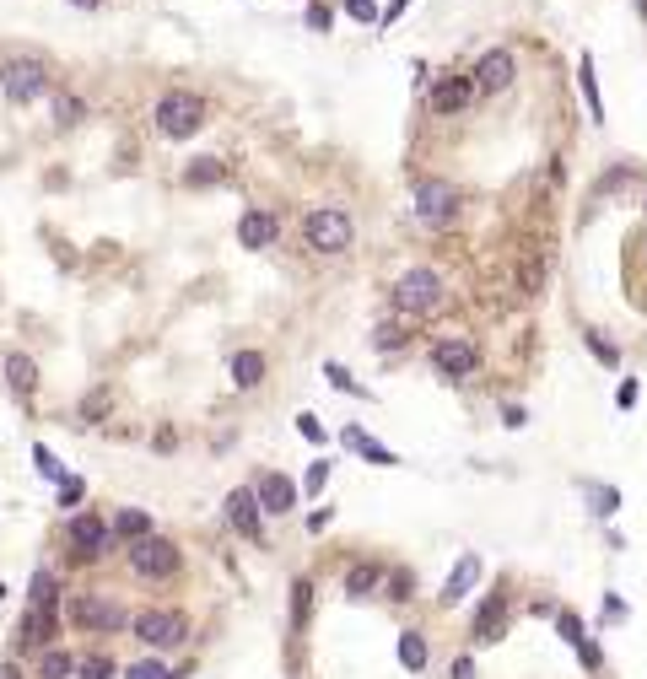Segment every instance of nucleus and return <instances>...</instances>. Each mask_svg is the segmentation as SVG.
<instances>
[{"label": "nucleus", "mask_w": 647, "mask_h": 679, "mask_svg": "<svg viewBox=\"0 0 647 679\" xmlns=\"http://www.w3.org/2000/svg\"><path fill=\"white\" fill-rule=\"evenodd\" d=\"M443 297H448V281L432 265H415V270H405L394 281V313L400 319H426V313L443 308Z\"/></svg>", "instance_id": "nucleus-1"}, {"label": "nucleus", "mask_w": 647, "mask_h": 679, "mask_svg": "<svg viewBox=\"0 0 647 679\" xmlns=\"http://www.w3.org/2000/svg\"><path fill=\"white\" fill-rule=\"evenodd\" d=\"M302 243H308L313 254H351L356 222L340 205H313V211L302 216Z\"/></svg>", "instance_id": "nucleus-2"}, {"label": "nucleus", "mask_w": 647, "mask_h": 679, "mask_svg": "<svg viewBox=\"0 0 647 679\" xmlns=\"http://www.w3.org/2000/svg\"><path fill=\"white\" fill-rule=\"evenodd\" d=\"M151 124H157V135H162V141H189V135L205 124V98H200V92H183V87H173V92H162V98H157Z\"/></svg>", "instance_id": "nucleus-3"}, {"label": "nucleus", "mask_w": 647, "mask_h": 679, "mask_svg": "<svg viewBox=\"0 0 647 679\" xmlns=\"http://www.w3.org/2000/svg\"><path fill=\"white\" fill-rule=\"evenodd\" d=\"M124 556H130V571H135L141 582H173L178 571H183V550H178L173 539H162V534L135 539Z\"/></svg>", "instance_id": "nucleus-4"}, {"label": "nucleus", "mask_w": 647, "mask_h": 679, "mask_svg": "<svg viewBox=\"0 0 647 679\" xmlns=\"http://www.w3.org/2000/svg\"><path fill=\"white\" fill-rule=\"evenodd\" d=\"M415 222L443 232L459 222V189L448 178H415Z\"/></svg>", "instance_id": "nucleus-5"}, {"label": "nucleus", "mask_w": 647, "mask_h": 679, "mask_svg": "<svg viewBox=\"0 0 647 679\" xmlns=\"http://www.w3.org/2000/svg\"><path fill=\"white\" fill-rule=\"evenodd\" d=\"M130 625H135V636H141L151 653H178V647L189 642V631H194L183 610H141Z\"/></svg>", "instance_id": "nucleus-6"}, {"label": "nucleus", "mask_w": 647, "mask_h": 679, "mask_svg": "<svg viewBox=\"0 0 647 679\" xmlns=\"http://www.w3.org/2000/svg\"><path fill=\"white\" fill-rule=\"evenodd\" d=\"M65 539H70L76 561H103L119 545L114 534H109V517H103V512H70V517H65Z\"/></svg>", "instance_id": "nucleus-7"}, {"label": "nucleus", "mask_w": 647, "mask_h": 679, "mask_svg": "<svg viewBox=\"0 0 647 679\" xmlns=\"http://www.w3.org/2000/svg\"><path fill=\"white\" fill-rule=\"evenodd\" d=\"M0 92L11 98V103H38L44 92H49V70H44V59L33 55H16L0 65Z\"/></svg>", "instance_id": "nucleus-8"}, {"label": "nucleus", "mask_w": 647, "mask_h": 679, "mask_svg": "<svg viewBox=\"0 0 647 679\" xmlns=\"http://www.w3.org/2000/svg\"><path fill=\"white\" fill-rule=\"evenodd\" d=\"M124 621H130V615L119 610L109 593H76V599H70V625H76V631H92V636H114Z\"/></svg>", "instance_id": "nucleus-9"}, {"label": "nucleus", "mask_w": 647, "mask_h": 679, "mask_svg": "<svg viewBox=\"0 0 647 679\" xmlns=\"http://www.w3.org/2000/svg\"><path fill=\"white\" fill-rule=\"evenodd\" d=\"M432 372L437 378H475L480 372V345L470 335H443L432 345Z\"/></svg>", "instance_id": "nucleus-10"}, {"label": "nucleus", "mask_w": 647, "mask_h": 679, "mask_svg": "<svg viewBox=\"0 0 647 679\" xmlns=\"http://www.w3.org/2000/svg\"><path fill=\"white\" fill-rule=\"evenodd\" d=\"M513 76H518V59H513V49H485V55L475 59V70H470L475 92H507V87H513Z\"/></svg>", "instance_id": "nucleus-11"}, {"label": "nucleus", "mask_w": 647, "mask_h": 679, "mask_svg": "<svg viewBox=\"0 0 647 679\" xmlns=\"http://www.w3.org/2000/svg\"><path fill=\"white\" fill-rule=\"evenodd\" d=\"M237 243L254 248V254H259V248H276V243H281V216L265 211V205H248V211L237 216Z\"/></svg>", "instance_id": "nucleus-12"}, {"label": "nucleus", "mask_w": 647, "mask_h": 679, "mask_svg": "<svg viewBox=\"0 0 647 679\" xmlns=\"http://www.w3.org/2000/svg\"><path fill=\"white\" fill-rule=\"evenodd\" d=\"M502 636H507V593H485L480 610H475L470 642H475V647H496Z\"/></svg>", "instance_id": "nucleus-13"}, {"label": "nucleus", "mask_w": 647, "mask_h": 679, "mask_svg": "<svg viewBox=\"0 0 647 679\" xmlns=\"http://www.w3.org/2000/svg\"><path fill=\"white\" fill-rule=\"evenodd\" d=\"M227 523H233L243 539H265V512H259V496H254V486H237L227 491Z\"/></svg>", "instance_id": "nucleus-14"}, {"label": "nucleus", "mask_w": 647, "mask_h": 679, "mask_svg": "<svg viewBox=\"0 0 647 679\" xmlns=\"http://www.w3.org/2000/svg\"><path fill=\"white\" fill-rule=\"evenodd\" d=\"M59 636V610H22V621H16V642L27 647V653H44V647H55Z\"/></svg>", "instance_id": "nucleus-15"}, {"label": "nucleus", "mask_w": 647, "mask_h": 679, "mask_svg": "<svg viewBox=\"0 0 647 679\" xmlns=\"http://www.w3.org/2000/svg\"><path fill=\"white\" fill-rule=\"evenodd\" d=\"M254 496H259V512H265V517H287V512L297 507V486L281 469L259 475V480H254Z\"/></svg>", "instance_id": "nucleus-16"}, {"label": "nucleus", "mask_w": 647, "mask_h": 679, "mask_svg": "<svg viewBox=\"0 0 647 679\" xmlns=\"http://www.w3.org/2000/svg\"><path fill=\"white\" fill-rule=\"evenodd\" d=\"M480 571H485V566H480V556H459V566H454V571L443 577V588H437V604H448V610H454L459 599H470V588L480 582Z\"/></svg>", "instance_id": "nucleus-17"}, {"label": "nucleus", "mask_w": 647, "mask_h": 679, "mask_svg": "<svg viewBox=\"0 0 647 679\" xmlns=\"http://www.w3.org/2000/svg\"><path fill=\"white\" fill-rule=\"evenodd\" d=\"M470 103H475L470 76H443V81L432 87V113H443V119H448V113H464Z\"/></svg>", "instance_id": "nucleus-18"}, {"label": "nucleus", "mask_w": 647, "mask_h": 679, "mask_svg": "<svg viewBox=\"0 0 647 679\" xmlns=\"http://www.w3.org/2000/svg\"><path fill=\"white\" fill-rule=\"evenodd\" d=\"M59 593H65L59 571L38 566V571H33V582H27V604H33V610H59Z\"/></svg>", "instance_id": "nucleus-19"}, {"label": "nucleus", "mask_w": 647, "mask_h": 679, "mask_svg": "<svg viewBox=\"0 0 647 679\" xmlns=\"http://www.w3.org/2000/svg\"><path fill=\"white\" fill-rule=\"evenodd\" d=\"M109 534H114V539H124V545H135V539H146V534H157V528H151V512L119 507L114 523H109Z\"/></svg>", "instance_id": "nucleus-20"}, {"label": "nucleus", "mask_w": 647, "mask_h": 679, "mask_svg": "<svg viewBox=\"0 0 647 679\" xmlns=\"http://www.w3.org/2000/svg\"><path fill=\"white\" fill-rule=\"evenodd\" d=\"M378 588H383V566H378V561L346 566V599H372Z\"/></svg>", "instance_id": "nucleus-21"}, {"label": "nucleus", "mask_w": 647, "mask_h": 679, "mask_svg": "<svg viewBox=\"0 0 647 679\" xmlns=\"http://www.w3.org/2000/svg\"><path fill=\"white\" fill-rule=\"evenodd\" d=\"M5 383H11V394H33V389H38V361H33V356H22V350H11V356H5Z\"/></svg>", "instance_id": "nucleus-22"}, {"label": "nucleus", "mask_w": 647, "mask_h": 679, "mask_svg": "<svg viewBox=\"0 0 647 679\" xmlns=\"http://www.w3.org/2000/svg\"><path fill=\"white\" fill-rule=\"evenodd\" d=\"M265 367H270L265 350H237V356H233V383L243 389V394L259 389V383H265Z\"/></svg>", "instance_id": "nucleus-23"}, {"label": "nucleus", "mask_w": 647, "mask_h": 679, "mask_svg": "<svg viewBox=\"0 0 647 679\" xmlns=\"http://www.w3.org/2000/svg\"><path fill=\"white\" fill-rule=\"evenodd\" d=\"M76 663H81V658H76V653H70V647H44V653H38V679H76Z\"/></svg>", "instance_id": "nucleus-24"}, {"label": "nucleus", "mask_w": 647, "mask_h": 679, "mask_svg": "<svg viewBox=\"0 0 647 679\" xmlns=\"http://www.w3.org/2000/svg\"><path fill=\"white\" fill-rule=\"evenodd\" d=\"M222 178H227V162H222V157H194V162L183 168V183H189V189H216Z\"/></svg>", "instance_id": "nucleus-25"}, {"label": "nucleus", "mask_w": 647, "mask_h": 679, "mask_svg": "<svg viewBox=\"0 0 647 679\" xmlns=\"http://www.w3.org/2000/svg\"><path fill=\"white\" fill-rule=\"evenodd\" d=\"M346 448H351V453H361V458H372V464H383V469H389V464H400V458H394V453L383 448V443H372V437H367L361 426H346Z\"/></svg>", "instance_id": "nucleus-26"}, {"label": "nucleus", "mask_w": 647, "mask_h": 679, "mask_svg": "<svg viewBox=\"0 0 647 679\" xmlns=\"http://www.w3.org/2000/svg\"><path fill=\"white\" fill-rule=\"evenodd\" d=\"M426 658H432V653H426V631H400V663H405L411 674H421Z\"/></svg>", "instance_id": "nucleus-27"}, {"label": "nucleus", "mask_w": 647, "mask_h": 679, "mask_svg": "<svg viewBox=\"0 0 647 679\" xmlns=\"http://www.w3.org/2000/svg\"><path fill=\"white\" fill-rule=\"evenodd\" d=\"M578 87H583V98H589V119L604 124V98H599V81H593V55L578 59Z\"/></svg>", "instance_id": "nucleus-28"}, {"label": "nucleus", "mask_w": 647, "mask_h": 679, "mask_svg": "<svg viewBox=\"0 0 647 679\" xmlns=\"http://www.w3.org/2000/svg\"><path fill=\"white\" fill-rule=\"evenodd\" d=\"M308 621H313V582L297 577L292 582V631H308Z\"/></svg>", "instance_id": "nucleus-29"}, {"label": "nucleus", "mask_w": 647, "mask_h": 679, "mask_svg": "<svg viewBox=\"0 0 647 679\" xmlns=\"http://www.w3.org/2000/svg\"><path fill=\"white\" fill-rule=\"evenodd\" d=\"M583 496L593 502V512H599V517H615V512H621V491H615V486H599V480H583Z\"/></svg>", "instance_id": "nucleus-30"}, {"label": "nucleus", "mask_w": 647, "mask_h": 679, "mask_svg": "<svg viewBox=\"0 0 647 679\" xmlns=\"http://www.w3.org/2000/svg\"><path fill=\"white\" fill-rule=\"evenodd\" d=\"M372 345H378L383 356H394V350H405V345H411V329H405V324H378Z\"/></svg>", "instance_id": "nucleus-31"}, {"label": "nucleus", "mask_w": 647, "mask_h": 679, "mask_svg": "<svg viewBox=\"0 0 647 679\" xmlns=\"http://www.w3.org/2000/svg\"><path fill=\"white\" fill-rule=\"evenodd\" d=\"M76 679H119V663L103 658V653H98V658H81V663H76Z\"/></svg>", "instance_id": "nucleus-32"}, {"label": "nucleus", "mask_w": 647, "mask_h": 679, "mask_svg": "<svg viewBox=\"0 0 647 679\" xmlns=\"http://www.w3.org/2000/svg\"><path fill=\"white\" fill-rule=\"evenodd\" d=\"M556 631H561L567 647H583V642H589V631H583V621H578L572 610H556Z\"/></svg>", "instance_id": "nucleus-33"}, {"label": "nucleus", "mask_w": 647, "mask_h": 679, "mask_svg": "<svg viewBox=\"0 0 647 679\" xmlns=\"http://www.w3.org/2000/svg\"><path fill=\"white\" fill-rule=\"evenodd\" d=\"M124 679H173V669L162 663V658H141V663H130Z\"/></svg>", "instance_id": "nucleus-34"}, {"label": "nucleus", "mask_w": 647, "mask_h": 679, "mask_svg": "<svg viewBox=\"0 0 647 679\" xmlns=\"http://www.w3.org/2000/svg\"><path fill=\"white\" fill-rule=\"evenodd\" d=\"M103 415H109V389H92V394L81 399V421H87V426H98Z\"/></svg>", "instance_id": "nucleus-35"}, {"label": "nucleus", "mask_w": 647, "mask_h": 679, "mask_svg": "<svg viewBox=\"0 0 647 679\" xmlns=\"http://www.w3.org/2000/svg\"><path fill=\"white\" fill-rule=\"evenodd\" d=\"M324 378H329V383H335V389H340V394H367V389H361V383H356L351 372H346V367H340V361H324Z\"/></svg>", "instance_id": "nucleus-36"}, {"label": "nucleus", "mask_w": 647, "mask_h": 679, "mask_svg": "<svg viewBox=\"0 0 647 679\" xmlns=\"http://www.w3.org/2000/svg\"><path fill=\"white\" fill-rule=\"evenodd\" d=\"M33 464H38V475H44V480H55V486H59V480H65V469H59V458H55V453H49V448H44V443L33 448Z\"/></svg>", "instance_id": "nucleus-37"}, {"label": "nucleus", "mask_w": 647, "mask_h": 679, "mask_svg": "<svg viewBox=\"0 0 647 679\" xmlns=\"http://www.w3.org/2000/svg\"><path fill=\"white\" fill-rule=\"evenodd\" d=\"M55 119H59V124H81V98H76V92H59Z\"/></svg>", "instance_id": "nucleus-38"}, {"label": "nucleus", "mask_w": 647, "mask_h": 679, "mask_svg": "<svg viewBox=\"0 0 647 679\" xmlns=\"http://www.w3.org/2000/svg\"><path fill=\"white\" fill-rule=\"evenodd\" d=\"M583 340H589V350H593V356H599V361H604V367H615V361H621V350H615L610 340L599 335V329H589V335H583Z\"/></svg>", "instance_id": "nucleus-39"}, {"label": "nucleus", "mask_w": 647, "mask_h": 679, "mask_svg": "<svg viewBox=\"0 0 647 679\" xmlns=\"http://www.w3.org/2000/svg\"><path fill=\"white\" fill-rule=\"evenodd\" d=\"M411 593H415V571H394V577H389V599H394V604H405Z\"/></svg>", "instance_id": "nucleus-40"}, {"label": "nucleus", "mask_w": 647, "mask_h": 679, "mask_svg": "<svg viewBox=\"0 0 647 679\" xmlns=\"http://www.w3.org/2000/svg\"><path fill=\"white\" fill-rule=\"evenodd\" d=\"M329 22H335V11H329L324 0H313V5H308V27H313V33H329Z\"/></svg>", "instance_id": "nucleus-41"}, {"label": "nucleus", "mask_w": 647, "mask_h": 679, "mask_svg": "<svg viewBox=\"0 0 647 679\" xmlns=\"http://www.w3.org/2000/svg\"><path fill=\"white\" fill-rule=\"evenodd\" d=\"M329 469H335V464H329V458H318V464L308 469V480H302V491H324V486H329Z\"/></svg>", "instance_id": "nucleus-42"}, {"label": "nucleus", "mask_w": 647, "mask_h": 679, "mask_svg": "<svg viewBox=\"0 0 647 679\" xmlns=\"http://www.w3.org/2000/svg\"><path fill=\"white\" fill-rule=\"evenodd\" d=\"M81 496H87V486H81L76 475H65V480H59V507H76Z\"/></svg>", "instance_id": "nucleus-43"}, {"label": "nucleus", "mask_w": 647, "mask_h": 679, "mask_svg": "<svg viewBox=\"0 0 647 679\" xmlns=\"http://www.w3.org/2000/svg\"><path fill=\"white\" fill-rule=\"evenodd\" d=\"M346 11H351L361 27H372V22H378V0H346Z\"/></svg>", "instance_id": "nucleus-44"}, {"label": "nucleus", "mask_w": 647, "mask_h": 679, "mask_svg": "<svg viewBox=\"0 0 647 679\" xmlns=\"http://www.w3.org/2000/svg\"><path fill=\"white\" fill-rule=\"evenodd\" d=\"M297 432H302L308 443H324V426H318V415H297Z\"/></svg>", "instance_id": "nucleus-45"}, {"label": "nucleus", "mask_w": 647, "mask_h": 679, "mask_svg": "<svg viewBox=\"0 0 647 679\" xmlns=\"http://www.w3.org/2000/svg\"><path fill=\"white\" fill-rule=\"evenodd\" d=\"M448 679H475V658H470V653H459V658L448 663Z\"/></svg>", "instance_id": "nucleus-46"}, {"label": "nucleus", "mask_w": 647, "mask_h": 679, "mask_svg": "<svg viewBox=\"0 0 647 679\" xmlns=\"http://www.w3.org/2000/svg\"><path fill=\"white\" fill-rule=\"evenodd\" d=\"M637 394H642V389H637V378H626V383L615 389V404H621V410H631V404H637Z\"/></svg>", "instance_id": "nucleus-47"}, {"label": "nucleus", "mask_w": 647, "mask_h": 679, "mask_svg": "<svg viewBox=\"0 0 647 679\" xmlns=\"http://www.w3.org/2000/svg\"><path fill=\"white\" fill-rule=\"evenodd\" d=\"M329 517H335V512H329V507L308 512V534H324V528H329Z\"/></svg>", "instance_id": "nucleus-48"}, {"label": "nucleus", "mask_w": 647, "mask_h": 679, "mask_svg": "<svg viewBox=\"0 0 647 679\" xmlns=\"http://www.w3.org/2000/svg\"><path fill=\"white\" fill-rule=\"evenodd\" d=\"M502 421H507V426H513V432H518V426H524V421H529V415H524V404H507V410H502Z\"/></svg>", "instance_id": "nucleus-49"}, {"label": "nucleus", "mask_w": 647, "mask_h": 679, "mask_svg": "<svg viewBox=\"0 0 647 679\" xmlns=\"http://www.w3.org/2000/svg\"><path fill=\"white\" fill-rule=\"evenodd\" d=\"M621 615H626V604H621V599L610 593V599H604V621H621Z\"/></svg>", "instance_id": "nucleus-50"}, {"label": "nucleus", "mask_w": 647, "mask_h": 679, "mask_svg": "<svg viewBox=\"0 0 647 679\" xmlns=\"http://www.w3.org/2000/svg\"><path fill=\"white\" fill-rule=\"evenodd\" d=\"M0 679H22V669H16V663H5V674Z\"/></svg>", "instance_id": "nucleus-51"}, {"label": "nucleus", "mask_w": 647, "mask_h": 679, "mask_svg": "<svg viewBox=\"0 0 647 679\" xmlns=\"http://www.w3.org/2000/svg\"><path fill=\"white\" fill-rule=\"evenodd\" d=\"M0 599H5V582H0Z\"/></svg>", "instance_id": "nucleus-52"}, {"label": "nucleus", "mask_w": 647, "mask_h": 679, "mask_svg": "<svg viewBox=\"0 0 647 679\" xmlns=\"http://www.w3.org/2000/svg\"><path fill=\"white\" fill-rule=\"evenodd\" d=\"M642 5H647V0H642Z\"/></svg>", "instance_id": "nucleus-53"}]
</instances>
